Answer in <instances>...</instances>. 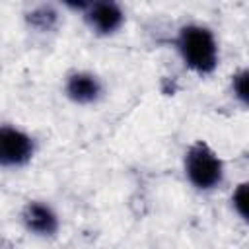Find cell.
I'll use <instances>...</instances> for the list:
<instances>
[{
    "label": "cell",
    "mask_w": 249,
    "mask_h": 249,
    "mask_svg": "<svg viewBox=\"0 0 249 249\" xmlns=\"http://www.w3.org/2000/svg\"><path fill=\"white\" fill-rule=\"evenodd\" d=\"M179 51L185 62L198 72H210L216 66V43L212 33L204 27H183L179 35Z\"/></svg>",
    "instance_id": "obj_1"
},
{
    "label": "cell",
    "mask_w": 249,
    "mask_h": 249,
    "mask_svg": "<svg viewBox=\"0 0 249 249\" xmlns=\"http://www.w3.org/2000/svg\"><path fill=\"white\" fill-rule=\"evenodd\" d=\"M185 167L189 179L198 189H210L222 179V163L204 142H196L195 146H191V150L187 152Z\"/></svg>",
    "instance_id": "obj_2"
},
{
    "label": "cell",
    "mask_w": 249,
    "mask_h": 249,
    "mask_svg": "<svg viewBox=\"0 0 249 249\" xmlns=\"http://www.w3.org/2000/svg\"><path fill=\"white\" fill-rule=\"evenodd\" d=\"M33 154V142L27 134L4 126L0 130V161L4 165H19Z\"/></svg>",
    "instance_id": "obj_3"
},
{
    "label": "cell",
    "mask_w": 249,
    "mask_h": 249,
    "mask_svg": "<svg viewBox=\"0 0 249 249\" xmlns=\"http://www.w3.org/2000/svg\"><path fill=\"white\" fill-rule=\"evenodd\" d=\"M88 21L99 31V33H111L115 31L123 21V12L113 2H97L88 12Z\"/></svg>",
    "instance_id": "obj_4"
},
{
    "label": "cell",
    "mask_w": 249,
    "mask_h": 249,
    "mask_svg": "<svg viewBox=\"0 0 249 249\" xmlns=\"http://www.w3.org/2000/svg\"><path fill=\"white\" fill-rule=\"evenodd\" d=\"M23 222L31 231L49 235L56 231V216L53 214V210L45 204L39 202H31L27 204L25 212H23Z\"/></svg>",
    "instance_id": "obj_5"
},
{
    "label": "cell",
    "mask_w": 249,
    "mask_h": 249,
    "mask_svg": "<svg viewBox=\"0 0 249 249\" xmlns=\"http://www.w3.org/2000/svg\"><path fill=\"white\" fill-rule=\"evenodd\" d=\"M66 91L68 95L78 101V103H88V101H93L99 93V84L93 76L89 74H74L70 80H68V86H66Z\"/></svg>",
    "instance_id": "obj_6"
},
{
    "label": "cell",
    "mask_w": 249,
    "mask_h": 249,
    "mask_svg": "<svg viewBox=\"0 0 249 249\" xmlns=\"http://www.w3.org/2000/svg\"><path fill=\"white\" fill-rule=\"evenodd\" d=\"M233 204H235L237 212L245 220H249V183H243L237 187V191L233 195Z\"/></svg>",
    "instance_id": "obj_7"
},
{
    "label": "cell",
    "mask_w": 249,
    "mask_h": 249,
    "mask_svg": "<svg viewBox=\"0 0 249 249\" xmlns=\"http://www.w3.org/2000/svg\"><path fill=\"white\" fill-rule=\"evenodd\" d=\"M29 19H31L35 25H39V27H51V25L54 23V19H56V14H54L53 8L43 6V8L35 10L33 14H29Z\"/></svg>",
    "instance_id": "obj_8"
},
{
    "label": "cell",
    "mask_w": 249,
    "mask_h": 249,
    "mask_svg": "<svg viewBox=\"0 0 249 249\" xmlns=\"http://www.w3.org/2000/svg\"><path fill=\"white\" fill-rule=\"evenodd\" d=\"M233 89H235V95H237L245 105H249V70L239 72V74L233 78Z\"/></svg>",
    "instance_id": "obj_9"
}]
</instances>
